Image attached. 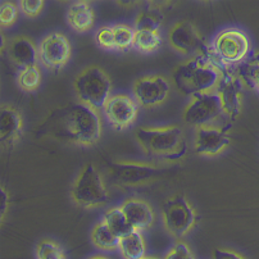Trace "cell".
I'll use <instances>...</instances> for the list:
<instances>
[{
    "mask_svg": "<svg viewBox=\"0 0 259 259\" xmlns=\"http://www.w3.org/2000/svg\"><path fill=\"white\" fill-rule=\"evenodd\" d=\"M171 85L162 76H145L134 82L133 93L136 103L144 108L162 104L169 94Z\"/></svg>",
    "mask_w": 259,
    "mask_h": 259,
    "instance_id": "14",
    "label": "cell"
},
{
    "mask_svg": "<svg viewBox=\"0 0 259 259\" xmlns=\"http://www.w3.org/2000/svg\"><path fill=\"white\" fill-rule=\"evenodd\" d=\"M135 138L149 157L176 162L188 153V141L182 130L177 126L140 127L136 130Z\"/></svg>",
    "mask_w": 259,
    "mask_h": 259,
    "instance_id": "3",
    "label": "cell"
},
{
    "mask_svg": "<svg viewBox=\"0 0 259 259\" xmlns=\"http://www.w3.org/2000/svg\"><path fill=\"white\" fill-rule=\"evenodd\" d=\"M209 55L221 69L237 68L250 55V41L244 31L225 28L209 45Z\"/></svg>",
    "mask_w": 259,
    "mask_h": 259,
    "instance_id": "4",
    "label": "cell"
},
{
    "mask_svg": "<svg viewBox=\"0 0 259 259\" xmlns=\"http://www.w3.org/2000/svg\"><path fill=\"white\" fill-rule=\"evenodd\" d=\"M9 208V194L4 188L0 189V217H2V222L4 221L7 214V210Z\"/></svg>",
    "mask_w": 259,
    "mask_h": 259,
    "instance_id": "34",
    "label": "cell"
},
{
    "mask_svg": "<svg viewBox=\"0 0 259 259\" xmlns=\"http://www.w3.org/2000/svg\"><path fill=\"white\" fill-rule=\"evenodd\" d=\"M122 212L131 224V226L138 231L149 229L154 224V212L145 200L136 198H130L121 205Z\"/></svg>",
    "mask_w": 259,
    "mask_h": 259,
    "instance_id": "17",
    "label": "cell"
},
{
    "mask_svg": "<svg viewBox=\"0 0 259 259\" xmlns=\"http://www.w3.org/2000/svg\"><path fill=\"white\" fill-rule=\"evenodd\" d=\"M88 259H110V258H108V256H105V255H93Z\"/></svg>",
    "mask_w": 259,
    "mask_h": 259,
    "instance_id": "35",
    "label": "cell"
},
{
    "mask_svg": "<svg viewBox=\"0 0 259 259\" xmlns=\"http://www.w3.org/2000/svg\"><path fill=\"white\" fill-rule=\"evenodd\" d=\"M72 48L67 36L62 32H52L45 36L39 47V59L47 68L59 71L71 59Z\"/></svg>",
    "mask_w": 259,
    "mask_h": 259,
    "instance_id": "12",
    "label": "cell"
},
{
    "mask_svg": "<svg viewBox=\"0 0 259 259\" xmlns=\"http://www.w3.org/2000/svg\"><path fill=\"white\" fill-rule=\"evenodd\" d=\"M225 117L227 116L222 108V103L214 91L191 97L190 103L182 113L185 123L194 126L195 128L203 126H214Z\"/></svg>",
    "mask_w": 259,
    "mask_h": 259,
    "instance_id": "8",
    "label": "cell"
},
{
    "mask_svg": "<svg viewBox=\"0 0 259 259\" xmlns=\"http://www.w3.org/2000/svg\"><path fill=\"white\" fill-rule=\"evenodd\" d=\"M164 16H163L162 11L155 7H149V8L144 9L138 17L135 18L134 22V28L135 31H153V32H158L162 26Z\"/></svg>",
    "mask_w": 259,
    "mask_h": 259,
    "instance_id": "24",
    "label": "cell"
},
{
    "mask_svg": "<svg viewBox=\"0 0 259 259\" xmlns=\"http://www.w3.org/2000/svg\"><path fill=\"white\" fill-rule=\"evenodd\" d=\"M140 259H160V258H154V256H143Z\"/></svg>",
    "mask_w": 259,
    "mask_h": 259,
    "instance_id": "37",
    "label": "cell"
},
{
    "mask_svg": "<svg viewBox=\"0 0 259 259\" xmlns=\"http://www.w3.org/2000/svg\"><path fill=\"white\" fill-rule=\"evenodd\" d=\"M213 259H246L241 254L230 249H215L213 253Z\"/></svg>",
    "mask_w": 259,
    "mask_h": 259,
    "instance_id": "33",
    "label": "cell"
},
{
    "mask_svg": "<svg viewBox=\"0 0 259 259\" xmlns=\"http://www.w3.org/2000/svg\"><path fill=\"white\" fill-rule=\"evenodd\" d=\"M163 259H195L194 258L193 253H191L190 248H189L184 241H177L171 250L165 254Z\"/></svg>",
    "mask_w": 259,
    "mask_h": 259,
    "instance_id": "31",
    "label": "cell"
},
{
    "mask_svg": "<svg viewBox=\"0 0 259 259\" xmlns=\"http://www.w3.org/2000/svg\"><path fill=\"white\" fill-rule=\"evenodd\" d=\"M37 135L80 146L94 145L102 138L99 113L81 102L57 108L41 122Z\"/></svg>",
    "mask_w": 259,
    "mask_h": 259,
    "instance_id": "1",
    "label": "cell"
},
{
    "mask_svg": "<svg viewBox=\"0 0 259 259\" xmlns=\"http://www.w3.org/2000/svg\"><path fill=\"white\" fill-rule=\"evenodd\" d=\"M244 82L235 69H222L214 93L220 97L227 118L236 119L241 113Z\"/></svg>",
    "mask_w": 259,
    "mask_h": 259,
    "instance_id": "10",
    "label": "cell"
},
{
    "mask_svg": "<svg viewBox=\"0 0 259 259\" xmlns=\"http://www.w3.org/2000/svg\"><path fill=\"white\" fill-rule=\"evenodd\" d=\"M17 83L23 91L32 93L41 83V72L37 68V66H31L20 69L18 76H17Z\"/></svg>",
    "mask_w": 259,
    "mask_h": 259,
    "instance_id": "26",
    "label": "cell"
},
{
    "mask_svg": "<svg viewBox=\"0 0 259 259\" xmlns=\"http://www.w3.org/2000/svg\"><path fill=\"white\" fill-rule=\"evenodd\" d=\"M75 90L81 103L94 108L103 109L112 93V82L107 72L100 67L91 66L83 69L76 77Z\"/></svg>",
    "mask_w": 259,
    "mask_h": 259,
    "instance_id": "5",
    "label": "cell"
},
{
    "mask_svg": "<svg viewBox=\"0 0 259 259\" xmlns=\"http://www.w3.org/2000/svg\"><path fill=\"white\" fill-rule=\"evenodd\" d=\"M160 44H162V37L158 32L136 31L133 47L141 53H153L159 49Z\"/></svg>",
    "mask_w": 259,
    "mask_h": 259,
    "instance_id": "25",
    "label": "cell"
},
{
    "mask_svg": "<svg viewBox=\"0 0 259 259\" xmlns=\"http://www.w3.org/2000/svg\"><path fill=\"white\" fill-rule=\"evenodd\" d=\"M20 8L25 16L36 17L41 13L44 8V2L42 0H22L20 2Z\"/></svg>",
    "mask_w": 259,
    "mask_h": 259,
    "instance_id": "32",
    "label": "cell"
},
{
    "mask_svg": "<svg viewBox=\"0 0 259 259\" xmlns=\"http://www.w3.org/2000/svg\"><path fill=\"white\" fill-rule=\"evenodd\" d=\"M4 48H6V39H4V35H2V53H4Z\"/></svg>",
    "mask_w": 259,
    "mask_h": 259,
    "instance_id": "36",
    "label": "cell"
},
{
    "mask_svg": "<svg viewBox=\"0 0 259 259\" xmlns=\"http://www.w3.org/2000/svg\"><path fill=\"white\" fill-rule=\"evenodd\" d=\"M18 18V8L11 2H2L0 4V23L3 27L12 26Z\"/></svg>",
    "mask_w": 259,
    "mask_h": 259,
    "instance_id": "30",
    "label": "cell"
},
{
    "mask_svg": "<svg viewBox=\"0 0 259 259\" xmlns=\"http://www.w3.org/2000/svg\"><path fill=\"white\" fill-rule=\"evenodd\" d=\"M8 54L9 58L21 69L36 66L37 59H39V50L36 49L35 44L25 36H18V37L11 40Z\"/></svg>",
    "mask_w": 259,
    "mask_h": 259,
    "instance_id": "18",
    "label": "cell"
},
{
    "mask_svg": "<svg viewBox=\"0 0 259 259\" xmlns=\"http://www.w3.org/2000/svg\"><path fill=\"white\" fill-rule=\"evenodd\" d=\"M105 118L114 130L128 128L138 118V103L127 94L110 95L103 107Z\"/></svg>",
    "mask_w": 259,
    "mask_h": 259,
    "instance_id": "13",
    "label": "cell"
},
{
    "mask_svg": "<svg viewBox=\"0 0 259 259\" xmlns=\"http://www.w3.org/2000/svg\"><path fill=\"white\" fill-rule=\"evenodd\" d=\"M22 116L16 108L3 105L0 109V141L6 148H12L22 135Z\"/></svg>",
    "mask_w": 259,
    "mask_h": 259,
    "instance_id": "16",
    "label": "cell"
},
{
    "mask_svg": "<svg viewBox=\"0 0 259 259\" xmlns=\"http://www.w3.org/2000/svg\"><path fill=\"white\" fill-rule=\"evenodd\" d=\"M114 37H116V47L118 50H124L127 48L133 47L134 40H135V28L128 25H119L113 26Z\"/></svg>",
    "mask_w": 259,
    "mask_h": 259,
    "instance_id": "27",
    "label": "cell"
},
{
    "mask_svg": "<svg viewBox=\"0 0 259 259\" xmlns=\"http://www.w3.org/2000/svg\"><path fill=\"white\" fill-rule=\"evenodd\" d=\"M226 126H203L195 128L194 148L199 155H217L230 145L229 130Z\"/></svg>",
    "mask_w": 259,
    "mask_h": 259,
    "instance_id": "15",
    "label": "cell"
},
{
    "mask_svg": "<svg viewBox=\"0 0 259 259\" xmlns=\"http://www.w3.org/2000/svg\"><path fill=\"white\" fill-rule=\"evenodd\" d=\"M108 174L119 186L136 188L160 179L165 174V169L153 163L122 160L109 163Z\"/></svg>",
    "mask_w": 259,
    "mask_h": 259,
    "instance_id": "7",
    "label": "cell"
},
{
    "mask_svg": "<svg viewBox=\"0 0 259 259\" xmlns=\"http://www.w3.org/2000/svg\"><path fill=\"white\" fill-rule=\"evenodd\" d=\"M36 254H37V259H66L61 246L50 240H42L37 245Z\"/></svg>",
    "mask_w": 259,
    "mask_h": 259,
    "instance_id": "28",
    "label": "cell"
},
{
    "mask_svg": "<svg viewBox=\"0 0 259 259\" xmlns=\"http://www.w3.org/2000/svg\"><path fill=\"white\" fill-rule=\"evenodd\" d=\"M102 221L109 227L110 231L113 232L116 236H118L119 239L135 231V229L131 226V224H130L128 220L126 218L124 213L122 212L121 207L108 209L103 214Z\"/></svg>",
    "mask_w": 259,
    "mask_h": 259,
    "instance_id": "21",
    "label": "cell"
},
{
    "mask_svg": "<svg viewBox=\"0 0 259 259\" xmlns=\"http://www.w3.org/2000/svg\"><path fill=\"white\" fill-rule=\"evenodd\" d=\"M95 40H97L98 45L100 48L105 50H116V37H114V31L113 27H109V26H104V27H100L97 31V35H95Z\"/></svg>",
    "mask_w": 259,
    "mask_h": 259,
    "instance_id": "29",
    "label": "cell"
},
{
    "mask_svg": "<svg viewBox=\"0 0 259 259\" xmlns=\"http://www.w3.org/2000/svg\"><path fill=\"white\" fill-rule=\"evenodd\" d=\"M236 72L244 85L259 93V52L251 53L248 59L237 67Z\"/></svg>",
    "mask_w": 259,
    "mask_h": 259,
    "instance_id": "20",
    "label": "cell"
},
{
    "mask_svg": "<svg viewBox=\"0 0 259 259\" xmlns=\"http://www.w3.org/2000/svg\"><path fill=\"white\" fill-rule=\"evenodd\" d=\"M162 215L165 230L175 237L185 236L195 226V210L181 195H176L165 201Z\"/></svg>",
    "mask_w": 259,
    "mask_h": 259,
    "instance_id": "9",
    "label": "cell"
},
{
    "mask_svg": "<svg viewBox=\"0 0 259 259\" xmlns=\"http://www.w3.org/2000/svg\"><path fill=\"white\" fill-rule=\"evenodd\" d=\"M67 22L76 32H86L94 26L95 13L88 2H76L67 12Z\"/></svg>",
    "mask_w": 259,
    "mask_h": 259,
    "instance_id": "19",
    "label": "cell"
},
{
    "mask_svg": "<svg viewBox=\"0 0 259 259\" xmlns=\"http://www.w3.org/2000/svg\"><path fill=\"white\" fill-rule=\"evenodd\" d=\"M222 69L213 62L210 55H199L179 64L172 72L175 88L182 95L210 93L215 90Z\"/></svg>",
    "mask_w": 259,
    "mask_h": 259,
    "instance_id": "2",
    "label": "cell"
},
{
    "mask_svg": "<svg viewBox=\"0 0 259 259\" xmlns=\"http://www.w3.org/2000/svg\"><path fill=\"white\" fill-rule=\"evenodd\" d=\"M169 45L185 55H209V45L201 37L195 26L188 21L176 23L169 30Z\"/></svg>",
    "mask_w": 259,
    "mask_h": 259,
    "instance_id": "11",
    "label": "cell"
},
{
    "mask_svg": "<svg viewBox=\"0 0 259 259\" xmlns=\"http://www.w3.org/2000/svg\"><path fill=\"white\" fill-rule=\"evenodd\" d=\"M91 241L97 248L104 251H113L118 249L119 237L110 231L104 222H99L91 231Z\"/></svg>",
    "mask_w": 259,
    "mask_h": 259,
    "instance_id": "23",
    "label": "cell"
},
{
    "mask_svg": "<svg viewBox=\"0 0 259 259\" xmlns=\"http://www.w3.org/2000/svg\"><path fill=\"white\" fill-rule=\"evenodd\" d=\"M118 249L124 259H140L145 256V243L140 231L135 230L131 234L121 237Z\"/></svg>",
    "mask_w": 259,
    "mask_h": 259,
    "instance_id": "22",
    "label": "cell"
},
{
    "mask_svg": "<svg viewBox=\"0 0 259 259\" xmlns=\"http://www.w3.org/2000/svg\"><path fill=\"white\" fill-rule=\"evenodd\" d=\"M71 195L76 204L86 209L103 207L109 200L104 180L91 163L86 164L76 177L71 188Z\"/></svg>",
    "mask_w": 259,
    "mask_h": 259,
    "instance_id": "6",
    "label": "cell"
}]
</instances>
